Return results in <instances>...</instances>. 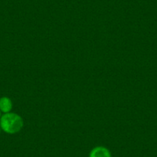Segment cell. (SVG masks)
<instances>
[{
  "instance_id": "5b68a950",
  "label": "cell",
  "mask_w": 157,
  "mask_h": 157,
  "mask_svg": "<svg viewBox=\"0 0 157 157\" xmlns=\"http://www.w3.org/2000/svg\"><path fill=\"white\" fill-rule=\"evenodd\" d=\"M0 132H1V128H0Z\"/></svg>"
},
{
  "instance_id": "6da1fadb",
  "label": "cell",
  "mask_w": 157,
  "mask_h": 157,
  "mask_svg": "<svg viewBox=\"0 0 157 157\" xmlns=\"http://www.w3.org/2000/svg\"><path fill=\"white\" fill-rule=\"evenodd\" d=\"M23 126V120L17 113L10 112L5 113L0 118V128L8 134H15L20 132Z\"/></svg>"
},
{
  "instance_id": "277c9868",
  "label": "cell",
  "mask_w": 157,
  "mask_h": 157,
  "mask_svg": "<svg viewBox=\"0 0 157 157\" xmlns=\"http://www.w3.org/2000/svg\"><path fill=\"white\" fill-rule=\"evenodd\" d=\"M1 116H1V111H0V118H1Z\"/></svg>"
},
{
  "instance_id": "7a4b0ae2",
  "label": "cell",
  "mask_w": 157,
  "mask_h": 157,
  "mask_svg": "<svg viewBox=\"0 0 157 157\" xmlns=\"http://www.w3.org/2000/svg\"><path fill=\"white\" fill-rule=\"evenodd\" d=\"M89 157H112V155L109 149L105 146H99L90 151Z\"/></svg>"
},
{
  "instance_id": "3957f363",
  "label": "cell",
  "mask_w": 157,
  "mask_h": 157,
  "mask_svg": "<svg viewBox=\"0 0 157 157\" xmlns=\"http://www.w3.org/2000/svg\"><path fill=\"white\" fill-rule=\"evenodd\" d=\"M13 109V102L7 96L0 98V111L4 113H10Z\"/></svg>"
}]
</instances>
